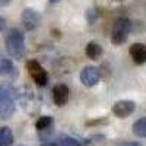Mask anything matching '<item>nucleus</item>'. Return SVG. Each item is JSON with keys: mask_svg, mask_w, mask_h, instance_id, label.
Instances as JSON below:
<instances>
[{"mask_svg": "<svg viewBox=\"0 0 146 146\" xmlns=\"http://www.w3.org/2000/svg\"><path fill=\"white\" fill-rule=\"evenodd\" d=\"M15 113V91L7 82H0V120H7Z\"/></svg>", "mask_w": 146, "mask_h": 146, "instance_id": "obj_1", "label": "nucleus"}, {"mask_svg": "<svg viewBox=\"0 0 146 146\" xmlns=\"http://www.w3.org/2000/svg\"><path fill=\"white\" fill-rule=\"evenodd\" d=\"M6 51L13 58H22L25 54V36L18 28H12L5 38Z\"/></svg>", "mask_w": 146, "mask_h": 146, "instance_id": "obj_2", "label": "nucleus"}, {"mask_svg": "<svg viewBox=\"0 0 146 146\" xmlns=\"http://www.w3.org/2000/svg\"><path fill=\"white\" fill-rule=\"evenodd\" d=\"M130 27H131V23H130L129 19H126V18L117 19L115 23H114L113 32H111V42L114 45L123 44L127 40V35L130 32Z\"/></svg>", "mask_w": 146, "mask_h": 146, "instance_id": "obj_3", "label": "nucleus"}, {"mask_svg": "<svg viewBox=\"0 0 146 146\" xmlns=\"http://www.w3.org/2000/svg\"><path fill=\"white\" fill-rule=\"evenodd\" d=\"M27 69H28V73H29L31 79L38 85V86H44V85H47L48 75H47V72L44 70V67L36 62V60H29V62L27 63Z\"/></svg>", "mask_w": 146, "mask_h": 146, "instance_id": "obj_4", "label": "nucleus"}, {"mask_svg": "<svg viewBox=\"0 0 146 146\" xmlns=\"http://www.w3.org/2000/svg\"><path fill=\"white\" fill-rule=\"evenodd\" d=\"M21 18H22L23 27H25V29H28V31L36 29L40 27V23H41V15L35 9H31V7L23 9Z\"/></svg>", "mask_w": 146, "mask_h": 146, "instance_id": "obj_5", "label": "nucleus"}, {"mask_svg": "<svg viewBox=\"0 0 146 146\" xmlns=\"http://www.w3.org/2000/svg\"><path fill=\"white\" fill-rule=\"evenodd\" d=\"M101 79V73L98 67H94V66H86L82 72H80V82L88 88L95 86L96 83L100 82Z\"/></svg>", "mask_w": 146, "mask_h": 146, "instance_id": "obj_6", "label": "nucleus"}, {"mask_svg": "<svg viewBox=\"0 0 146 146\" xmlns=\"http://www.w3.org/2000/svg\"><path fill=\"white\" fill-rule=\"evenodd\" d=\"M136 108V104L130 101V100H120L117 101L114 105H113V113L120 117V118H124V117H129Z\"/></svg>", "mask_w": 146, "mask_h": 146, "instance_id": "obj_7", "label": "nucleus"}, {"mask_svg": "<svg viewBox=\"0 0 146 146\" xmlns=\"http://www.w3.org/2000/svg\"><path fill=\"white\" fill-rule=\"evenodd\" d=\"M69 96H70V91L66 86L64 83H58L54 86L53 89V98H54V104L58 107H63L67 104L69 101Z\"/></svg>", "mask_w": 146, "mask_h": 146, "instance_id": "obj_8", "label": "nucleus"}, {"mask_svg": "<svg viewBox=\"0 0 146 146\" xmlns=\"http://www.w3.org/2000/svg\"><path fill=\"white\" fill-rule=\"evenodd\" d=\"M130 56L136 64L146 63V45L140 42H135L130 47Z\"/></svg>", "mask_w": 146, "mask_h": 146, "instance_id": "obj_9", "label": "nucleus"}, {"mask_svg": "<svg viewBox=\"0 0 146 146\" xmlns=\"http://www.w3.org/2000/svg\"><path fill=\"white\" fill-rule=\"evenodd\" d=\"M16 75H18V70H16V66L12 63V60L0 56V76L13 78Z\"/></svg>", "mask_w": 146, "mask_h": 146, "instance_id": "obj_10", "label": "nucleus"}, {"mask_svg": "<svg viewBox=\"0 0 146 146\" xmlns=\"http://www.w3.org/2000/svg\"><path fill=\"white\" fill-rule=\"evenodd\" d=\"M13 145V133L7 126L0 127V146H12Z\"/></svg>", "mask_w": 146, "mask_h": 146, "instance_id": "obj_11", "label": "nucleus"}, {"mask_svg": "<svg viewBox=\"0 0 146 146\" xmlns=\"http://www.w3.org/2000/svg\"><path fill=\"white\" fill-rule=\"evenodd\" d=\"M85 53H86V56L92 60H96V58H100L102 56V47L98 44V42H89L86 45V50H85Z\"/></svg>", "mask_w": 146, "mask_h": 146, "instance_id": "obj_12", "label": "nucleus"}, {"mask_svg": "<svg viewBox=\"0 0 146 146\" xmlns=\"http://www.w3.org/2000/svg\"><path fill=\"white\" fill-rule=\"evenodd\" d=\"M36 130L40 133L42 131H47V130H51V126H53V117L50 115H42L36 120Z\"/></svg>", "mask_w": 146, "mask_h": 146, "instance_id": "obj_13", "label": "nucleus"}, {"mask_svg": "<svg viewBox=\"0 0 146 146\" xmlns=\"http://www.w3.org/2000/svg\"><path fill=\"white\" fill-rule=\"evenodd\" d=\"M133 133L137 137H146V117L135 121V124H133Z\"/></svg>", "mask_w": 146, "mask_h": 146, "instance_id": "obj_14", "label": "nucleus"}, {"mask_svg": "<svg viewBox=\"0 0 146 146\" xmlns=\"http://www.w3.org/2000/svg\"><path fill=\"white\" fill-rule=\"evenodd\" d=\"M54 143H56V146H82V143L78 139L66 136V135L60 136L57 140H54Z\"/></svg>", "mask_w": 146, "mask_h": 146, "instance_id": "obj_15", "label": "nucleus"}, {"mask_svg": "<svg viewBox=\"0 0 146 146\" xmlns=\"http://www.w3.org/2000/svg\"><path fill=\"white\" fill-rule=\"evenodd\" d=\"M5 27H6V21H5L2 16H0V31H3Z\"/></svg>", "mask_w": 146, "mask_h": 146, "instance_id": "obj_16", "label": "nucleus"}, {"mask_svg": "<svg viewBox=\"0 0 146 146\" xmlns=\"http://www.w3.org/2000/svg\"><path fill=\"white\" fill-rule=\"evenodd\" d=\"M121 146H143V145H140L137 142H130V143H123Z\"/></svg>", "mask_w": 146, "mask_h": 146, "instance_id": "obj_17", "label": "nucleus"}, {"mask_svg": "<svg viewBox=\"0 0 146 146\" xmlns=\"http://www.w3.org/2000/svg\"><path fill=\"white\" fill-rule=\"evenodd\" d=\"M40 146H56V143H54V142H51V140H47V142L41 143Z\"/></svg>", "mask_w": 146, "mask_h": 146, "instance_id": "obj_18", "label": "nucleus"}, {"mask_svg": "<svg viewBox=\"0 0 146 146\" xmlns=\"http://www.w3.org/2000/svg\"><path fill=\"white\" fill-rule=\"evenodd\" d=\"M12 2V0H0V6H6Z\"/></svg>", "mask_w": 146, "mask_h": 146, "instance_id": "obj_19", "label": "nucleus"}, {"mask_svg": "<svg viewBox=\"0 0 146 146\" xmlns=\"http://www.w3.org/2000/svg\"><path fill=\"white\" fill-rule=\"evenodd\" d=\"M111 2H113V3H121L123 0H111Z\"/></svg>", "mask_w": 146, "mask_h": 146, "instance_id": "obj_20", "label": "nucleus"}, {"mask_svg": "<svg viewBox=\"0 0 146 146\" xmlns=\"http://www.w3.org/2000/svg\"><path fill=\"white\" fill-rule=\"evenodd\" d=\"M51 3H57V2H60V0H50Z\"/></svg>", "mask_w": 146, "mask_h": 146, "instance_id": "obj_21", "label": "nucleus"}, {"mask_svg": "<svg viewBox=\"0 0 146 146\" xmlns=\"http://www.w3.org/2000/svg\"><path fill=\"white\" fill-rule=\"evenodd\" d=\"M19 146H27V145H19Z\"/></svg>", "mask_w": 146, "mask_h": 146, "instance_id": "obj_22", "label": "nucleus"}]
</instances>
